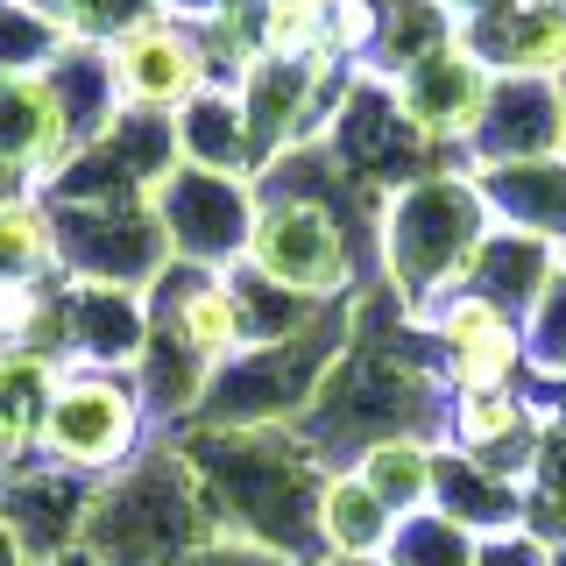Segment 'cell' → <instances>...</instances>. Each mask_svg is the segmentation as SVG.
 I'll list each match as a JSON object with an SVG mask.
<instances>
[{
    "label": "cell",
    "mask_w": 566,
    "mask_h": 566,
    "mask_svg": "<svg viewBox=\"0 0 566 566\" xmlns=\"http://www.w3.org/2000/svg\"><path fill=\"white\" fill-rule=\"evenodd\" d=\"M482 241H489V199L468 177H424L389 206V270L418 305L460 291Z\"/></svg>",
    "instance_id": "cell-1"
},
{
    "label": "cell",
    "mask_w": 566,
    "mask_h": 566,
    "mask_svg": "<svg viewBox=\"0 0 566 566\" xmlns=\"http://www.w3.org/2000/svg\"><path fill=\"white\" fill-rule=\"evenodd\" d=\"M149 424V397L142 382H128L120 368H57L43 389V418H35V447L57 468L78 474H114L120 460L142 447Z\"/></svg>",
    "instance_id": "cell-2"
},
{
    "label": "cell",
    "mask_w": 566,
    "mask_h": 566,
    "mask_svg": "<svg viewBox=\"0 0 566 566\" xmlns=\"http://www.w3.org/2000/svg\"><path fill=\"white\" fill-rule=\"evenodd\" d=\"M99 57H106V85H114L120 114H149V120L185 114L191 99H206L212 85H220L199 29L177 22L170 8H142L135 22L106 29Z\"/></svg>",
    "instance_id": "cell-3"
},
{
    "label": "cell",
    "mask_w": 566,
    "mask_h": 566,
    "mask_svg": "<svg viewBox=\"0 0 566 566\" xmlns=\"http://www.w3.org/2000/svg\"><path fill=\"white\" fill-rule=\"evenodd\" d=\"M78 164V128H71L57 78L50 71H0V170L50 185Z\"/></svg>",
    "instance_id": "cell-4"
},
{
    "label": "cell",
    "mask_w": 566,
    "mask_h": 566,
    "mask_svg": "<svg viewBox=\"0 0 566 566\" xmlns=\"http://www.w3.org/2000/svg\"><path fill=\"white\" fill-rule=\"evenodd\" d=\"M248 262L262 276H276L297 297H333L347 283V241L326 227L318 206H262L248 227Z\"/></svg>",
    "instance_id": "cell-5"
},
{
    "label": "cell",
    "mask_w": 566,
    "mask_h": 566,
    "mask_svg": "<svg viewBox=\"0 0 566 566\" xmlns=\"http://www.w3.org/2000/svg\"><path fill=\"white\" fill-rule=\"evenodd\" d=\"M489 78H566V0H510L460 29Z\"/></svg>",
    "instance_id": "cell-6"
},
{
    "label": "cell",
    "mask_w": 566,
    "mask_h": 566,
    "mask_svg": "<svg viewBox=\"0 0 566 566\" xmlns=\"http://www.w3.org/2000/svg\"><path fill=\"white\" fill-rule=\"evenodd\" d=\"M170 333L185 340V354L199 368H220L241 354V297L220 276H191L185 297L170 305Z\"/></svg>",
    "instance_id": "cell-7"
},
{
    "label": "cell",
    "mask_w": 566,
    "mask_h": 566,
    "mask_svg": "<svg viewBox=\"0 0 566 566\" xmlns=\"http://www.w3.org/2000/svg\"><path fill=\"white\" fill-rule=\"evenodd\" d=\"M318 517H326L333 553L354 559V566L382 559V553H389V538H397V524H403L397 510H389L382 495L361 482V474H340V482H326V503H318Z\"/></svg>",
    "instance_id": "cell-8"
},
{
    "label": "cell",
    "mask_w": 566,
    "mask_h": 566,
    "mask_svg": "<svg viewBox=\"0 0 566 566\" xmlns=\"http://www.w3.org/2000/svg\"><path fill=\"white\" fill-rule=\"evenodd\" d=\"M361 474L368 489L382 495L397 517H418V510H432V489H439V453L418 447V439H376V447L361 453Z\"/></svg>",
    "instance_id": "cell-9"
},
{
    "label": "cell",
    "mask_w": 566,
    "mask_h": 566,
    "mask_svg": "<svg viewBox=\"0 0 566 566\" xmlns=\"http://www.w3.org/2000/svg\"><path fill=\"white\" fill-rule=\"evenodd\" d=\"M447 424H453V447L460 453L489 460V453H503L510 439L531 432V411H524L517 389H453V418Z\"/></svg>",
    "instance_id": "cell-10"
},
{
    "label": "cell",
    "mask_w": 566,
    "mask_h": 566,
    "mask_svg": "<svg viewBox=\"0 0 566 566\" xmlns=\"http://www.w3.org/2000/svg\"><path fill=\"white\" fill-rule=\"evenodd\" d=\"M382 566H482V538L468 524H453L447 510H418L397 524Z\"/></svg>",
    "instance_id": "cell-11"
},
{
    "label": "cell",
    "mask_w": 566,
    "mask_h": 566,
    "mask_svg": "<svg viewBox=\"0 0 566 566\" xmlns=\"http://www.w3.org/2000/svg\"><path fill=\"white\" fill-rule=\"evenodd\" d=\"M57 262V227L43 220L35 199H0V283L8 276H43Z\"/></svg>",
    "instance_id": "cell-12"
},
{
    "label": "cell",
    "mask_w": 566,
    "mask_h": 566,
    "mask_svg": "<svg viewBox=\"0 0 566 566\" xmlns=\"http://www.w3.org/2000/svg\"><path fill=\"white\" fill-rule=\"evenodd\" d=\"M524 361H531L524 326H510V333H489V340L447 347V382H453V389H510Z\"/></svg>",
    "instance_id": "cell-13"
}]
</instances>
